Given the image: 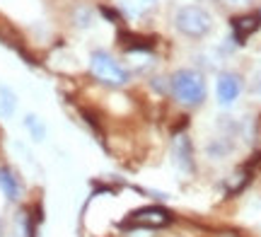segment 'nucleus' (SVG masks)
<instances>
[{
    "label": "nucleus",
    "mask_w": 261,
    "mask_h": 237,
    "mask_svg": "<svg viewBox=\"0 0 261 237\" xmlns=\"http://www.w3.org/2000/svg\"><path fill=\"white\" fill-rule=\"evenodd\" d=\"M167 92L174 99V104L181 109H198L208 97V83L205 75L196 68H179L167 80Z\"/></svg>",
    "instance_id": "1"
},
{
    "label": "nucleus",
    "mask_w": 261,
    "mask_h": 237,
    "mask_svg": "<svg viewBox=\"0 0 261 237\" xmlns=\"http://www.w3.org/2000/svg\"><path fill=\"white\" fill-rule=\"evenodd\" d=\"M90 75L109 90H121L130 83V70L104 48H94L90 54Z\"/></svg>",
    "instance_id": "2"
},
{
    "label": "nucleus",
    "mask_w": 261,
    "mask_h": 237,
    "mask_svg": "<svg viewBox=\"0 0 261 237\" xmlns=\"http://www.w3.org/2000/svg\"><path fill=\"white\" fill-rule=\"evenodd\" d=\"M174 27L181 37L203 39L213 29V17L208 10L198 8V5H181L174 15Z\"/></svg>",
    "instance_id": "3"
},
{
    "label": "nucleus",
    "mask_w": 261,
    "mask_h": 237,
    "mask_svg": "<svg viewBox=\"0 0 261 237\" xmlns=\"http://www.w3.org/2000/svg\"><path fill=\"white\" fill-rule=\"evenodd\" d=\"M174 220V216L162 206H143V208L133 210L126 216L123 225L126 228H140V230H158V228H167L169 223Z\"/></svg>",
    "instance_id": "4"
},
{
    "label": "nucleus",
    "mask_w": 261,
    "mask_h": 237,
    "mask_svg": "<svg viewBox=\"0 0 261 237\" xmlns=\"http://www.w3.org/2000/svg\"><path fill=\"white\" fill-rule=\"evenodd\" d=\"M244 90V80L232 70H225L215 80V99L220 107H232Z\"/></svg>",
    "instance_id": "5"
},
{
    "label": "nucleus",
    "mask_w": 261,
    "mask_h": 237,
    "mask_svg": "<svg viewBox=\"0 0 261 237\" xmlns=\"http://www.w3.org/2000/svg\"><path fill=\"white\" fill-rule=\"evenodd\" d=\"M172 160L184 174H191L196 170V157H194V143L187 133H174L172 136Z\"/></svg>",
    "instance_id": "6"
},
{
    "label": "nucleus",
    "mask_w": 261,
    "mask_h": 237,
    "mask_svg": "<svg viewBox=\"0 0 261 237\" xmlns=\"http://www.w3.org/2000/svg\"><path fill=\"white\" fill-rule=\"evenodd\" d=\"M261 27V12H247V15H237L230 19V32H232V41L237 46L247 44V39L256 34Z\"/></svg>",
    "instance_id": "7"
},
{
    "label": "nucleus",
    "mask_w": 261,
    "mask_h": 237,
    "mask_svg": "<svg viewBox=\"0 0 261 237\" xmlns=\"http://www.w3.org/2000/svg\"><path fill=\"white\" fill-rule=\"evenodd\" d=\"M0 194L10 203H17L22 199V179L17 177V172L8 167V165H0Z\"/></svg>",
    "instance_id": "8"
},
{
    "label": "nucleus",
    "mask_w": 261,
    "mask_h": 237,
    "mask_svg": "<svg viewBox=\"0 0 261 237\" xmlns=\"http://www.w3.org/2000/svg\"><path fill=\"white\" fill-rule=\"evenodd\" d=\"M119 41L126 48V54H150L155 48V41L145 34H136V32H119Z\"/></svg>",
    "instance_id": "9"
},
{
    "label": "nucleus",
    "mask_w": 261,
    "mask_h": 237,
    "mask_svg": "<svg viewBox=\"0 0 261 237\" xmlns=\"http://www.w3.org/2000/svg\"><path fill=\"white\" fill-rule=\"evenodd\" d=\"M17 107H19L17 92L10 85L0 83V119H3V121H10L12 116L17 114Z\"/></svg>",
    "instance_id": "10"
},
{
    "label": "nucleus",
    "mask_w": 261,
    "mask_h": 237,
    "mask_svg": "<svg viewBox=\"0 0 261 237\" xmlns=\"http://www.w3.org/2000/svg\"><path fill=\"white\" fill-rule=\"evenodd\" d=\"M22 128L27 131V136L34 143H44L46 141V136H48L46 123H44V119H41L39 114H24V119H22Z\"/></svg>",
    "instance_id": "11"
},
{
    "label": "nucleus",
    "mask_w": 261,
    "mask_h": 237,
    "mask_svg": "<svg viewBox=\"0 0 261 237\" xmlns=\"http://www.w3.org/2000/svg\"><path fill=\"white\" fill-rule=\"evenodd\" d=\"M92 19H94L92 10L80 8L77 10V15H75V24H77V27H83V29H87V27H92Z\"/></svg>",
    "instance_id": "12"
},
{
    "label": "nucleus",
    "mask_w": 261,
    "mask_h": 237,
    "mask_svg": "<svg viewBox=\"0 0 261 237\" xmlns=\"http://www.w3.org/2000/svg\"><path fill=\"white\" fill-rule=\"evenodd\" d=\"M99 12H102V15H104V17H107V19H112V22H116V24L121 22V15H119L116 10L107 8V5H102V8H99Z\"/></svg>",
    "instance_id": "13"
},
{
    "label": "nucleus",
    "mask_w": 261,
    "mask_h": 237,
    "mask_svg": "<svg viewBox=\"0 0 261 237\" xmlns=\"http://www.w3.org/2000/svg\"><path fill=\"white\" fill-rule=\"evenodd\" d=\"M140 5H143V8H148V5H155V0H140Z\"/></svg>",
    "instance_id": "14"
}]
</instances>
